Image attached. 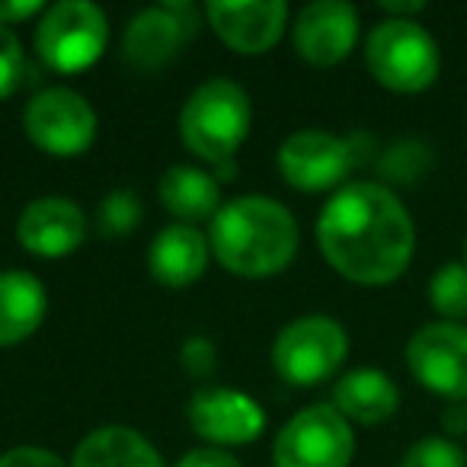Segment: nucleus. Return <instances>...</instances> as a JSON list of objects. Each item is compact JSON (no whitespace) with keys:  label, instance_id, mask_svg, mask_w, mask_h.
<instances>
[{"label":"nucleus","instance_id":"1","mask_svg":"<svg viewBox=\"0 0 467 467\" xmlns=\"http://www.w3.org/2000/svg\"><path fill=\"white\" fill-rule=\"evenodd\" d=\"M317 241L327 263L358 285H388L407 273L416 231L403 202L381 182H349L324 205Z\"/></svg>","mask_w":467,"mask_h":467},{"label":"nucleus","instance_id":"2","mask_svg":"<svg viewBox=\"0 0 467 467\" xmlns=\"http://www.w3.org/2000/svg\"><path fill=\"white\" fill-rule=\"evenodd\" d=\"M208 241L224 269L260 279L292 263L298 250V221L282 202L241 195L218 208Z\"/></svg>","mask_w":467,"mask_h":467},{"label":"nucleus","instance_id":"3","mask_svg":"<svg viewBox=\"0 0 467 467\" xmlns=\"http://www.w3.org/2000/svg\"><path fill=\"white\" fill-rule=\"evenodd\" d=\"M250 97L234 80H208L186 99L180 135L192 154L208 163H227L250 131Z\"/></svg>","mask_w":467,"mask_h":467},{"label":"nucleus","instance_id":"4","mask_svg":"<svg viewBox=\"0 0 467 467\" xmlns=\"http://www.w3.org/2000/svg\"><path fill=\"white\" fill-rule=\"evenodd\" d=\"M365 61L375 80L397 93H420L435 84L441 55L416 20H381L365 42Z\"/></svg>","mask_w":467,"mask_h":467},{"label":"nucleus","instance_id":"5","mask_svg":"<svg viewBox=\"0 0 467 467\" xmlns=\"http://www.w3.org/2000/svg\"><path fill=\"white\" fill-rule=\"evenodd\" d=\"M109 39L106 14L90 0H61L46 10L36 29V48L55 71H84L103 55Z\"/></svg>","mask_w":467,"mask_h":467},{"label":"nucleus","instance_id":"6","mask_svg":"<svg viewBox=\"0 0 467 467\" xmlns=\"http://www.w3.org/2000/svg\"><path fill=\"white\" fill-rule=\"evenodd\" d=\"M356 451L352 426L337 407L314 403L282 426L273 445L275 467H349Z\"/></svg>","mask_w":467,"mask_h":467},{"label":"nucleus","instance_id":"7","mask_svg":"<svg viewBox=\"0 0 467 467\" xmlns=\"http://www.w3.org/2000/svg\"><path fill=\"white\" fill-rule=\"evenodd\" d=\"M349 352V337L330 317L292 320L273 343V365L288 384L311 388L333 375Z\"/></svg>","mask_w":467,"mask_h":467},{"label":"nucleus","instance_id":"8","mask_svg":"<svg viewBox=\"0 0 467 467\" xmlns=\"http://www.w3.org/2000/svg\"><path fill=\"white\" fill-rule=\"evenodd\" d=\"M23 129L42 150L55 157H78L97 138V112L67 87H48L29 99L23 112Z\"/></svg>","mask_w":467,"mask_h":467},{"label":"nucleus","instance_id":"9","mask_svg":"<svg viewBox=\"0 0 467 467\" xmlns=\"http://www.w3.org/2000/svg\"><path fill=\"white\" fill-rule=\"evenodd\" d=\"M407 365L426 390L454 403L467 400V327L435 320L407 343Z\"/></svg>","mask_w":467,"mask_h":467},{"label":"nucleus","instance_id":"10","mask_svg":"<svg viewBox=\"0 0 467 467\" xmlns=\"http://www.w3.org/2000/svg\"><path fill=\"white\" fill-rule=\"evenodd\" d=\"M356 141L320 129L295 131L279 150V170L295 189L320 192L339 186L356 167Z\"/></svg>","mask_w":467,"mask_h":467},{"label":"nucleus","instance_id":"11","mask_svg":"<svg viewBox=\"0 0 467 467\" xmlns=\"http://www.w3.org/2000/svg\"><path fill=\"white\" fill-rule=\"evenodd\" d=\"M192 4H161L148 7L129 23L122 39V55L138 71H157L182 52L195 33Z\"/></svg>","mask_w":467,"mask_h":467},{"label":"nucleus","instance_id":"12","mask_svg":"<svg viewBox=\"0 0 467 467\" xmlns=\"http://www.w3.org/2000/svg\"><path fill=\"white\" fill-rule=\"evenodd\" d=\"M189 422L214 445L254 441L266 426V413L254 397L231 388H199L189 400Z\"/></svg>","mask_w":467,"mask_h":467},{"label":"nucleus","instance_id":"13","mask_svg":"<svg viewBox=\"0 0 467 467\" xmlns=\"http://www.w3.org/2000/svg\"><path fill=\"white\" fill-rule=\"evenodd\" d=\"M358 39V14L346 0H314L295 20V48L305 61L330 67L352 52Z\"/></svg>","mask_w":467,"mask_h":467},{"label":"nucleus","instance_id":"14","mask_svg":"<svg viewBox=\"0 0 467 467\" xmlns=\"http://www.w3.org/2000/svg\"><path fill=\"white\" fill-rule=\"evenodd\" d=\"M208 23L231 48L244 55H263L279 42L288 20V7L282 0H212L205 7Z\"/></svg>","mask_w":467,"mask_h":467},{"label":"nucleus","instance_id":"15","mask_svg":"<svg viewBox=\"0 0 467 467\" xmlns=\"http://www.w3.org/2000/svg\"><path fill=\"white\" fill-rule=\"evenodd\" d=\"M20 244L36 256L58 260L78 250L87 237V214L80 212L78 202L61 199V195H46L23 208L20 224Z\"/></svg>","mask_w":467,"mask_h":467},{"label":"nucleus","instance_id":"16","mask_svg":"<svg viewBox=\"0 0 467 467\" xmlns=\"http://www.w3.org/2000/svg\"><path fill=\"white\" fill-rule=\"evenodd\" d=\"M148 266L157 282L170 288L192 285L208 266V241L192 224H170L154 237Z\"/></svg>","mask_w":467,"mask_h":467},{"label":"nucleus","instance_id":"17","mask_svg":"<svg viewBox=\"0 0 467 467\" xmlns=\"http://www.w3.org/2000/svg\"><path fill=\"white\" fill-rule=\"evenodd\" d=\"M333 407L346 420L375 426L397 413L400 407V390L384 371L378 368H352L333 388Z\"/></svg>","mask_w":467,"mask_h":467},{"label":"nucleus","instance_id":"18","mask_svg":"<svg viewBox=\"0 0 467 467\" xmlns=\"http://www.w3.org/2000/svg\"><path fill=\"white\" fill-rule=\"evenodd\" d=\"M46 288L33 273H0V346H14L33 337L46 317Z\"/></svg>","mask_w":467,"mask_h":467},{"label":"nucleus","instance_id":"19","mask_svg":"<svg viewBox=\"0 0 467 467\" xmlns=\"http://www.w3.org/2000/svg\"><path fill=\"white\" fill-rule=\"evenodd\" d=\"M71 467H163V458L135 429L103 426L80 441Z\"/></svg>","mask_w":467,"mask_h":467},{"label":"nucleus","instance_id":"20","mask_svg":"<svg viewBox=\"0 0 467 467\" xmlns=\"http://www.w3.org/2000/svg\"><path fill=\"white\" fill-rule=\"evenodd\" d=\"M161 202L182 221L214 218L221 208V186L199 167H170L161 180Z\"/></svg>","mask_w":467,"mask_h":467},{"label":"nucleus","instance_id":"21","mask_svg":"<svg viewBox=\"0 0 467 467\" xmlns=\"http://www.w3.org/2000/svg\"><path fill=\"white\" fill-rule=\"evenodd\" d=\"M429 301L441 320L461 324L467 320V263H448L429 282Z\"/></svg>","mask_w":467,"mask_h":467},{"label":"nucleus","instance_id":"22","mask_svg":"<svg viewBox=\"0 0 467 467\" xmlns=\"http://www.w3.org/2000/svg\"><path fill=\"white\" fill-rule=\"evenodd\" d=\"M97 218L106 237H125L141 224V199L131 189H116L103 199Z\"/></svg>","mask_w":467,"mask_h":467},{"label":"nucleus","instance_id":"23","mask_svg":"<svg viewBox=\"0 0 467 467\" xmlns=\"http://www.w3.org/2000/svg\"><path fill=\"white\" fill-rule=\"evenodd\" d=\"M400 467H467V454L458 441L445 435H429L403 454Z\"/></svg>","mask_w":467,"mask_h":467},{"label":"nucleus","instance_id":"24","mask_svg":"<svg viewBox=\"0 0 467 467\" xmlns=\"http://www.w3.org/2000/svg\"><path fill=\"white\" fill-rule=\"evenodd\" d=\"M23 78V46L7 26H0V99L20 87Z\"/></svg>","mask_w":467,"mask_h":467},{"label":"nucleus","instance_id":"25","mask_svg":"<svg viewBox=\"0 0 467 467\" xmlns=\"http://www.w3.org/2000/svg\"><path fill=\"white\" fill-rule=\"evenodd\" d=\"M0 467H67V464L55 451H48V448L23 445V448H14V451L4 454V458H0Z\"/></svg>","mask_w":467,"mask_h":467},{"label":"nucleus","instance_id":"26","mask_svg":"<svg viewBox=\"0 0 467 467\" xmlns=\"http://www.w3.org/2000/svg\"><path fill=\"white\" fill-rule=\"evenodd\" d=\"M182 362H186V368L192 371L195 378L212 375V368H214V349H212V343H208V339H202V337L189 339L186 349H182Z\"/></svg>","mask_w":467,"mask_h":467},{"label":"nucleus","instance_id":"27","mask_svg":"<svg viewBox=\"0 0 467 467\" xmlns=\"http://www.w3.org/2000/svg\"><path fill=\"white\" fill-rule=\"evenodd\" d=\"M176 467H241V461L221 448H195Z\"/></svg>","mask_w":467,"mask_h":467},{"label":"nucleus","instance_id":"28","mask_svg":"<svg viewBox=\"0 0 467 467\" xmlns=\"http://www.w3.org/2000/svg\"><path fill=\"white\" fill-rule=\"evenodd\" d=\"M39 10H42L39 0H0V26L26 20V16L39 14Z\"/></svg>","mask_w":467,"mask_h":467},{"label":"nucleus","instance_id":"29","mask_svg":"<svg viewBox=\"0 0 467 467\" xmlns=\"http://www.w3.org/2000/svg\"><path fill=\"white\" fill-rule=\"evenodd\" d=\"M441 426H445L448 435H464L467 432V407L464 403H454L441 413Z\"/></svg>","mask_w":467,"mask_h":467},{"label":"nucleus","instance_id":"30","mask_svg":"<svg viewBox=\"0 0 467 467\" xmlns=\"http://www.w3.org/2000/svg\"><path fill=\"white\" fill-rule=\"evenodd\" d=\"M422 0H413V4H381L384 14H390V20H410V14H422Z\"/></svg>","mask_w":467,"mask_h":467},{"label":"nucleus","instance_id":"31","mask_svg":"<svg viewBox=\"0 0 467 467\" xmlns=\"http://www.w3.org/2000/svg\"><path fill=\"white\" fill-rule=\"evenodd\" d=\"M464 260H467V241H464Z\"/></svg>","mask_w":467,"mask_h":467}]
</instances>
